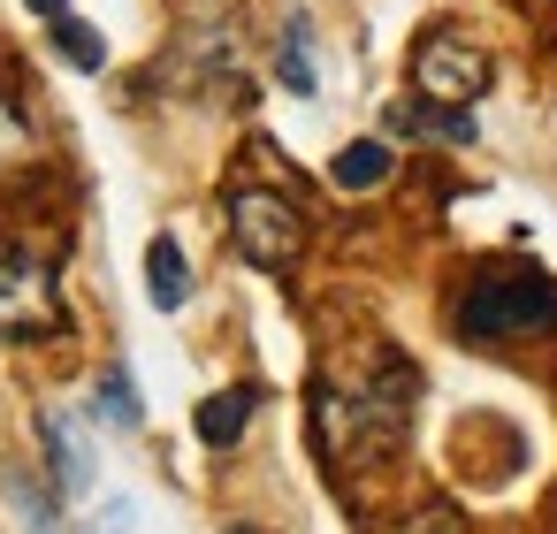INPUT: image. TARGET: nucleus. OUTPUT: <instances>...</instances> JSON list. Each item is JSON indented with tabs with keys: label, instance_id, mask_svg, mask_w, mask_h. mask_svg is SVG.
Returning a JSON list of instances; mask_svg holds the SVG:
<instances>
[{
	"label": "nucleus",
	"instance_id": "f257e3e1",
	"mask_svg": "<svg viewBox=\"0 0 557 534\" xmlns=\"http://www.w3.org/2000/svg\"><path fill=\"white\" fill-rule=\"evenodd\" d=\"M412 389L420 374L397 351H374L367 367H321L313 382V443L329 473H382L389 458H405V427H412Z\"/></svg>",
	"mask_w": 557,
	"mask_h": 534
},
{
	"label": "nucleus",
	"instance_id": "f03ea898",
	"mask_svg": "<svg viewBox=\"0 0 557 534\" xmlns=\"http://www.w3.org/2000/svg\"><path fill=\"white\" fill-rule=\"evenodd\" d=\"M557 328V283L527 260H496L458 290V336L466 344H519Z\"/></svg>",
	"mask_w": 557,
	"mask_h": 534
},
{
	"label": "nucleus",
	"instance_id": "7ed1b4c3",
	"mask_svg": "<svg viewBox=\"0 0 557 534\" xmlns=\"http://www.w3.org/2000/svg\"><path fill=\"white\" fill-rule=\"evenodd\" d=\"M230 237H237V252L252 268H290L306 252V214H298V199L237 176L230 184Z\"/></svg>",
	"mask_w": 557,
	"mask_h": 534
},
{
	"label": "nucleus",
	"instance_id": "20e7f679",
	"mask_svg": "<svg viewBox=\"0 0 557 534\" xmlns=\"http://www.w3.org/2000/svg\"><path fill=\"white\" fill-rule=\"evenodd\" d=\"M488 54L466 39V32H428L420 47H412V92L420 100H443V108H473L481 92H488Z\"/></svg>",
	"mask_w": 557,
	"mask_h": 534
},
{
	"label": "nucleus",
	"instance_id": "39448f33",
	"mask_svg": "<svg viewBox=\"0 0 557 534\" xmlns=\"http://www.w3.org/2000/svg\"><path fill=\"white\" fill-rule=\"evenodd\" d=\"M62 328V283L39 252H0V336H54Z\"/></svg>",
	"mask_w": 557,
	"mask_h": 534
},
{
	"label": "nucleus",
	"instance_id": "423d86ee",
	"mask_svg": "<svg viewBox=\"0 0 557 534\" xmlns=\"http://www.w3.org/2000/svg\"><path fill=\"white\" fill-rule=\"evenodd\" d=\"M169 85H184V92H199V100H245V77H237V32L214 16V24H191L184 39H176V54H169V70H161Z\"/></svg>",
	"mask_w": 557,
	"mask_h": 534
},
{
	"label": "nucleus",
	"instance_id": "0eeeda50",
	"mask_svg": "<svg viewBox=\"0 0 557 534\" xmlns=\"http://www.w3.org/2000/svg\"><path fill=\"white\" fill-rule=\"evenodd\" d=\"M275 85L298 92V100H313V85H321V70H313V24L306 16H290L283 39H275Z\"/></svg>",
	"mask_w": 557,
	"mask_h": 534
},
{
	"label": "nucleus",
	"instance_id": "6e6552de",
	"mask_svg": "<svg viewBox=\"0 0 557 534\" xmlns=\"http://www.w3.org/2000/svg\"><path fill=\"white\" fill-rule=\"evenodd\" d=\"M146 290H153L161 313H176V306L191 298V260H184L176 237H153V245H146Z\"/></svg>",
	"mask_w": 557,
	"mask_h": 534
},
{
	"label": "nucleus",
	"instance_id": "1a4fd4ad",
	"mask_svg": "<svg viewBox=\"0 0 557 534\" xmlns=\"http://www.w3.org/2000/svg\"><path fill=\"white\" fill-rule=\"evenodd\" d=\"M39 443H47L54 488H85V481H92V458H85V435H77V420L47 412V420H39Z\"/></svg>",
	"mask_w": 557,
	"mask_h": 534
},
{
	"label": "nucleus",
	"instance_id": "9d476101",
	"mask_svg": "<svg viewBox=\"0 0 557 534\" xmlns=\"http://www.w3.org/2000/svg\"><path fill=\"white\" fill-rule=\"evenodd\" d=\"M329 176H336L344 191H382V184H389V146H382V138H351Z\"/></svg>",
	"mask_w": 557,
	"mask_h": 534
},
{
	"label": "nucleus",
	"instance_id": "9b49d317",
	"mask_svg": "<svg viewBox=\"0 0 557 534\" xmlns=\"http://www.w3.org/2000/svg\"><path fill=\"white\" fill-rule=\"evenodd\" d=\"M252 389H222V397H207L199 405V443H214V450H230L237 435H245V420H252Z\"/></svg>",
	"mask_w": 557,
	"mask_h": 534
},
{
	"label": "nucleus",
	"instance_id": "f8f14e48",
	"mask_svg": "<svg viewBox=\"0 0 557 534\" xmlns=\"http://www.w3.org/2000/svg\"><path fill=\"white\" fill-rule=\"evenodd\" d=\"M54 54H62L70 70H100V62H108V39H100L92 24H77V16H54Z\"/></svg>",
	"mask_w": 557,
	"mask_h": 534
},
{
	"label": "nucleus",
	"instance_id": "ddd939ff",
	"mask_svg": "<svg viewBox=\"0 0 557 534\" xmlns=\"http://www.w3.org/2000/svg\"><path fill=\"white\" fill-rule=\"evenodd\" d=\"M92 405H100V420H115V427H138V420H146V405H138V382H131L123 367H108V374H100Z\"/></svg>",
	"mask_w": 557,
	"mask_h": 534
},
{
	"label": "nucleus",
	"instance_id": "4468645a",
	"mask_svg": "<svg viewBox=\"0 0 557 534\" xmlns=\"http://www.w3.org/2000/svg\"><path fill=\"white\" fill-rule=\"evenodd\" d=\"M9 488H16V511H24V519H39V526H54V519H62V511H54V504H47L32 481H9Z\"/></svg>",
	"mask_w": 557,
	"mask_h": 534
},
{
	"label": "nucleus",
	"instance_id": "2eb2a0df",
	"mask_svg": "<svg viewBox=\"0 0 557 534\" xmlns=\"http://www.w3.org/2000/svg\"><path fill=\"white\" fill-rule=\"evenodd\" d=\"M32 9H39V16L54 24V16H70V0H32Z\"/></svg>",
	"mask_w": 557,
	"mask_h": 534
}]
</instances>
